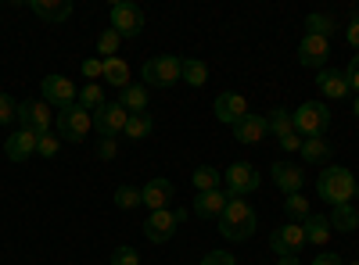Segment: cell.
<instances>
[{"label": "cell", "mask_w": 359, "mask_h": 265, "mask_svg": "<svg viewBox=\"0 0 359 265\" xmlns=\"http://www.w3.org/2000/svg\"><path fill=\"white\" fill-rule=\"evenodd\" d=\"M259 229V215H255V208L248 201H241V197H230V204L223 208V215H219V233H223V241H248L252 233Z\"/></svg>", "instance_id": "6da1fadb"}, {"label": "cell", "mask_w": 359, "mask_h": 265, "mask_svg": "<svg viewBox=\"0 0 359 265\" xmlns=\"http://www.w3.org/2000/svg\"><path fill=\"white\" fill-rule=\"evenodd\" d=\"M316 190L320 197L331 204V208H338V204H348L352 194H355V180H352V172L341 169V165H327L320 172V180H316Z\"/></svg>", "instance_id": "7a4b0ae2"}, {"label": "cell", "mask_w": 359, "mask_h": 265, "mask_svg": "<svg viewBox=\"0 0 359 265\" xmlns=\"http://www.w3.org/2000/svg\"><path fill=\"white\" fill-rule=\"evenodd\" d=\"M90 129H94V115H90L86 108H79V104L62 108V111L54 115V133L62 136V143H65V140L79 143V140H86Z\"/></svg>", "instance_id": "3957f363"}, {"label": "cell", "mask_w": 359, "mask_h": 265, "mask_svg": "<svg viewBox=\"0 0 359 265\" xmlns=\"http://www.w3.org/2000/svg\"><path fill=\"white\" fill-rule=\"evenodd\" d=\"M291 119H294V133L309 140V136H323L327 126H331V111L323 108V101H306L298 111H291Z\"/></svg>", "instance_id": "277c9868"}, {"label": "cell", "mask_w": 359, "mask_h": 265, "mask_svg": "<svg viewBox=\"0 0 359 265\" xmlns=\"http://www.w3.org/2000/svg\"><path fill=\"white\" fill-rule=\"evenodd\" d=\"M187 222V212L184 208H162V212H151L147 215V222L140 226L144 229V237L151 241V244H165L172 241V233Z\"/></svg>", "instance_id": "5b68a950"}, {"label": "cell", "mask_w": 359, "mask_h": 265, "mask_svg": "<svg viewBox=\"0 0 359 265\" xmlns=\"http://www.w3.org/2000/svg\"><path fill=\"white\" fill-rule=\"evenodd\" d=\"M180 72H184V57L176 54H158L151 62H144V86H176Z\"/></svg>", "instance_id": "8992f818"}, {"label": "cell", "mask_w": 359, "mask_h": 265, "mask_svg": "<svg viewBox=\"0 0 359 265\" xmlns=\"http://www.w3.org/2000/svg\"><path fill=\"white\" fill-rule=\"evenodd\" d=\"M108 18H111V29H115L123 40L140 36V29H144V11H140L137 4H130V0H118V4H111Z\"/></svg>", "instance_id": "52a82bcc"}, {"label": "cell", "mask_w": 359, "mask_h": 265, "mask_svg": "<svg viewBox=\"0 0 359 265\" xmlns=\"http://www.w3.org/2000/svg\"><path fill=\"white\" fill-rule=\"evenodd\" d=\"M18 129H29V133H50L54 126V115H50V104L47 101H22L18 104Z\"/></svg>", "instance_id": "ba28073f"}, {"label": "cell", "mask_w": 359, "mask_h": 265, "mask_svg": "<svg viewBox=\"0 0 359 265\" xmlns=\"http://www.w3.org/2000/svg\"><path fill=\"white\" fill-rule=\"evenodd\" d=\"M223 183H226V194L230 197H245V194H252V190H259V172H255V165H248V162H233L226 172H223Z\"/></svg>", "instance_id": "9c48e42d"}, {"label": "cell", "mask_w": 359, "mask_h": 265, "mask_svg": "<svg viewBox=\"0 0 359 265\" xmlns=\"http://www.w3.org/2000/svg\"><path fill=\"white\" fill-rule=\"evenodd\" d=\"M306 244V229L302 222H287V226H277L273 233H269V251H273L277 258L284 255H298Z\"/></svg>", "instance_id": "30bf717a"}, {"label": "cell", "mask_w": 359, "mask_h": 265, "mask_svg": "<svg viewBox=\"0 0 359 265\" xmlns=\"http://www.w3.org/2000/svg\"><path fill=\"white\" fill-rule=\"evenodd\" d=\"M40 90H43V101L50 104V108H72L76 104V97H79V90L72 86V79L69 76H47L43 83H40Z\"/></svg>", "instance_id": "8fae6325"}, {"label": "cell", "mask_w": 359, "mask_h": 265, "mask_svg": "<svg viewBox=\"0 0 359 265\" xmlns=\"http://www.w3.org/2000/svg\"><path fill=\"white\" fill-rule=\"evenodd\" d=\"M327 57H331V40L306 33L302 43H298V62L306 69H327Z\"/></svg>", "instance_id": "7c38bea8"}, {"label": "cell", "mask_w": 359, "mask_h": 265, "mask_svg": "<svg viewBox=\"0 0 359 265\" xmlns=\"http://www.w3.org/2000/svg\"><path fill=\"white\" fill-rule=\"evenodd\" d=\"M172 197H176V187H172V180H165V176H158V180H147V183L140 187V204H147L151 212L169 208Z\"/></svg>", "instance_id": "4fadbf2b"}, {"label": "cell", "mask_w": 359, "mask_h": 265, "mask_svg": "<svg viewBox=\"0 0 359 265\" xmlns=\"http://www.w3.org/2000/svg\"><path fill=\"white\" fill-rule=\"evenodd\" d=\"M126 119H130L126 108L115 101V104H104V108L94 111V129H97L101 136H118V133L126 129Z\"/></svg>", "instance_id": "5bb4252c"}, {"label": "cell", "mask_w": 359, "mask_h": 265, "mask_svg": "<svg viewBox=\"0 0 359 265\" xmlns=\"http://www.w3.org/2000/svg\"><path fill=\"white\" fill-rule=\"evenodd\" d=\"M248 115V101L241 97V94H233V90H226V94H219L216 97V119L219 122H226V126H237Z\"/></svg>", "instance_id": "9a60e30c"}, {"label": "cell", "mask_w": 359, "mask_h": 265, "mask_svg": "<svg viewBox=\"0 0 359 265\" xmlns=\"http://www.w3.org/2000/svg\"><path fill=\"white\" fill-rule=\"evenodd\" d=\"M269 172H273V183H277L287 197H291V194H302V187H306V172L298 169V165H291V162H277Z\"/></svg>", "instance_id": "2e32d148"}, {"label": "cell", "mask_w": 359, "mask_h": 265, "mask_svg": "<svg viewBox=\"0 0 359 265\" xmlns=\"http://www.w3.org/2000/svg\"><path fill=\"white\" fill-rule=\"evenodd\" d=\"M4 151L11 162H29L36 155V133H29V129H15L8 140H4Z\"/></svg>", "instance_id": "e0dca14e"}, {"label": "cell", "mask_w": 359, "mask_h": 265, "mask_svg": "<svg viewBox=\"0 0 359 265\" xmlns=\"http://www.w3.org/2000/svg\"><path fill=\"white\" fill-rule=\"evenodd\" d=\"M226 204H230V194H226V190H205V194L194 197V215H201V219H219Z\"/></svg>", "instance_id": "ac0fdd59"}, {"label": "cell", "mask_w": 359, "mask_h": 265, "mask_svg": "<svg viewBox=\"0 0 359 265\" xmlns=\"http://www.w3.org/2000/svg\"><path fill=\"white\" fill-rule=\"evenodd\" d=\"M233 129V140L237 143H262L266 140V115H245V119L241 122H237V126H230Z\"/></svg>", "instance_id": "d6986e66"}, {"label": "cell", "mask_w": 359, "mask_h": 265, "mask_svg": "<svg viewBox=\"0 0 359 265\" xmlns=\"http://www.w3.org/2000/svg\"><path fill=\"white\" fill-rule=\"evenodd\" d=\"M29 11H33L36 18H43V22H69L72 18V0H33L29 4Z\"/></svg>", "instance_id": "ffe728a7"}, {"label": "cell", "mask_w": 359, "mask_h": 265, "mask_svg": "<svg viewBox=\"0 0 359 265\" xmlns=\"http://www.w3.org/2000/svg\"><path fill=\"white\" fill-rule=\"evenodd\" d=\"M316 86H320V94H323V97H331V101H345V97H348L345 72H338V69H320Z\"/></svg>", "instance_id": "44dd1931"}, {"label": "cell", "mask_w": 359, "mask_h": 265, "mask_svg": "<svg viewBox=\"0 0 359 265\" xmlns=\"http://www.w3.org/2000/svg\"><path fill=\"white\" fill-rule=\"evenodd\" d=\"M331 155H334V147L327 143L323 136H309V140H302V162H306V165H323Z\"/></svg>", "instance_id": "7402d4cb"}, {"label": "cell", "mask_w": 359, "mask_h": 265, "mask_svg": "<svg viewBox=\"0 0 359 265\" xmlns=\"http://www.w3.org/2000/svg\"><path fill=\"white\" fill-rule=\"evenodd\" d=\"M118 104L126 108V115H147V90L130 83L126 90H118Z\"/></svg>", "instance_id": "603a6c76"}, {"label": "cell", "mask_w": 359, "mask_h": 265, "mask_svg": "<svg viewBox=\"0 0 359 265\" xmlns=\"http://www.w3.org/2000/svg\"><path fill=\"white\" fill-rule=\"evenodd\" d=\"M302 229H306V244H316V248H323L327 241H331V222H327L323 215H309L306 222H302Z\"/></svg>", "instance_id": "cb8c5ba5"}, {"label": "cell", "mask_w": 359, "mask_h": 265, "mask_svg": "<svg viewBox=\"0 0 359 265\" xmlns=\"http://www.w3.org/2000/svg\"><path fill=\"white\" fill-rule=\"evenodd\" d=\"M108 86H118V90H126L130 86V65L123 57H104V76H101Z\"/></svg>", "instance_id": "d4e9b609"}, {"label": "cell", "mask_w": 359, "mask_h": 265, "mask_svg": "<svg viewBox=\"0 0 359 265\" xmlns=\"http://www.w3.org/2000/svg\"><path fill=\"white\" fill-rule=\"evenodd\" d=\"M327 222H331V229H338V233H352V229H359V212L352 208V201H348V204H338Z\"/></svg>", "instance_id": "484cf974"}, {"label": "cell", "mask_w": 359, "mask_h": 265, "mask_svg": "<svg viewBox=\"0 0 359 265\" xmlns=\"http://www.w3.org/2000/svg\"><path fill=\"white\" fill-rule=\"evenodd\" d=\"M266 133H273L277 140L280 136H287V133H294V119H291V111L287 108H273L266 115Z\"/></svg>", "instance_id": "4316f807"}, {"label": "cell", "mask_w": 359, "mask_h": 265, "mask_svg": "<svg viewBox=\"0 0 359 265\" xmlns=\"http://www.w3.org/2000/svg\"><path fill=\"white\" fill-rule=\"evenodd\" d=\"M306 29H309L313 36H323V40H331V36H334V29H338V22H334V15L313 11V15L306 18Z\"/></svg>", "instance_id": "83f0119b"}, {"label": "cell", "mask_w": 359, "mask_h": 265, "mask_svg": "<svg viewBox=\"0 0 359 265\" xmlns=\"http://www.w3.org/2000/svg\"><path fill=\"white\" fill-rule=\"evenodd\" d=\"M194 187H198V194H205V190H219V183H223V172L219 169H212V165H201V169H194Z\"/></svg>", "instance_id": "f1b7e54d"}, {"label": "cell", "mask_w": 359, "mask_h": 265, "mask_svg": "<svg viewBox=\"0 0 359 265\" xmlns=\"http://www.w3.org/2000/svg\"><path fill=\"white\" fill-rule=\"evenodd\" d=\"M151 129H155L151 115H130L123 136H126V140H144V136H151Z\"/></svg>", "instance_id": "f546056e"}, {"label": "cell", "mask_w": 359, "mask_h": 265, "mask_svg": "<svg viewBox=\"0 0 359 265\" xmlns=\"http://www.w3.org/2000/svg\"><path fill=\"white\" fill-rule=\"evenodd\" d=\"M180 79H184L187 86H205L208 83L205 62H198V57H184V72H180Z\"/></svg>", "instance_id": "4dcf8cb0"}, {"label": "cell", "mask_w": 359, "mask_h": 265, "mask_svg": "<svg viewBox=\"0 0 359 265\" xmlns=\"http://www.w3.org/2000/svg\"><path fill=\"white\" fill-rule=\"evenodd\" d=\"M76 104H79V108H86L90 115H94L97 108H104V90H101L97 83H86L83 90H79V97H76Z\"/></svg>", "instance_id": "1f68e13d"}, {"label": "cell", "mask_w": 359, "mask_h": 265, "mask_svg": "<svg viewBox=\"0 0 359 265\" xmlns=\"http://www.w3.org/2000/svg\"><path fill=\"white\" fill-rule=\"evenodd\" d=\"M284 212L291 215V222H306L313 212H309V201L302 197V194H291L287 201H284Z\"/></svg>", "instance_id": "d6a6232c"}, {"label": "cell", "mask_w": 359, "mask_h": 265, "mask_svg": "<svg viewBox=\"0 0 359 265\" xmlns=\"http://www.w3.org/2000/svg\"><path fill=\"white\" fill-rule=\"evenodd\" d=\"M118 47H123V36L115 33V29H104L97 36V54L101 57H118Z\"/></svg>", "instance_id": "836d02e7"}, {"label": "cell", "mask_w": 359, "mask_h": 265, "mask_svg": "<svg viewBox=\"0 0 359 265\" xmlns=\"http://www.w3.org/2000/svg\"><path fill=\"white\" fill-rule=\"evenodd\" d=\"M57 151H62V136L57 133H40L36 136V155L40 158H54Z\"/></svg>", "instance_id": "e575fe53"}, {"label": "cell", "mask_w": 359, "mask_h": 265, "mask_svg": "<svg viewBox=\"0 0 359 265\" xmlns=\"http://www.w3.org/2000/svg\"><path fill=\"white\" fill-rule=\"evenodd\" d=\"M115 204H118L123 212L137 208V204H140V190H137V187H118V190H115Z\"/></svg>", "instance_id": "d590c367"}, {"label": "cell", "mask_w": 359, "mask_h": 265, "mask_svg": "<svg viewBox=\"0 0 359 265\" xmlns=\"http://www.w3.org/2000/svg\"><path fill=\"white\" fill-rule=\"evenodd\" d=\"M18 119V101H11L8 94H0V126H8Z\"/></svg>", "instance_id": "8d00e7d4"}, {"label": "cell", "mask_w": 359, "mask_h": 265, "mask_svg": "<svg viewBox=\"0 0 359 265\" xmlns=\"http://www.w3.org/2000/svg\"><path fill=\"white\" fill-rule=\"evenodd\" d=\"M111 265H140V255L133 248H115L111 251Z\"/></svg>", "instance_id": "74e56055"}, {"label": "cell", "mask_w": 359, "mask_h": 265, "mask_svg": "<svg viewBox=\"0 0 359 265\" xmlns=\"http://www.w3.org/2000/svg\"><path fill=\"white\" fill-rule=\"evenodd\" d=\"M115 151H118V140H115V136H101V143H97V158H101V162H111Z\"/></svg>", "instance_id": "f35d334b"}, {"label": "cell", "mask_w": 359, "mask_h": 265, "mask_svg": "<svg viewBox=\"0 0 359 265\" xmlns=\"http://www.w3.org/2000/svg\"><path fill=\"white\" fill-rule=\"evenodd\" d=\"M83 76H86L90 83H97V79L104 76V62H97V57H86V62H83Z\"/></svg>", "instance_id": "ab89813d"}, {"label": "cell", "mask_w": 359, "mask_h": 265, "mask_svg": "<svg viewBox=\"0 0 359 265\" xmlns=\"http://www.w3.org/2000/svg\"><path fill=\"white\" fill-rule=\"evenodd\" d=\"M201 265H237V258H233L230 251H208V255L201 258Z\"/></svg>", "instance_id": "60d3db41"}, {"label": "cell", "mask_w": 359, "mask_h": 265, "mask_svg": "<svg viewBox=\"0 0 359 265\" xmlns=\"http://www.w3.org/2000/svg\"><path fill=\"white\" fill-rule=\"evenodd\" d=\"M345 83H348L352 94H359V57H352V62L345 65Z\"/></svg>", "instance_id": "b9f144b4"}, {"label": "cell", "mask_w": 359, "mask_h": 265, "mask_svg": "<svg viewBox=\"0 0 359 265\" xmlns=\"http://www.w3.org/2000/svg\"><path fill=\"white\" fill-rule=\"evenodd\" d=\"M345 40H348V47H355V50H359V15H352V18H348V25H345Z\"/></svg>", "instance_id": "7bdbcfd3"}, {"label": "cell", "mask_w": 359, "mask_h": 265, "mask_svg": "<svg viewBox=\"0 0 359 265\" xmlns=\"http://www.w3.org/2000/svg\"><path fill=\"white\" fill-rule=\"evenodd\" d=\"M313 265H345V258L334 255V251H320V255L313 258Z\"/></svg>", "instance_id": "ee69618b"}, {"label": "cell", "mask_w": 359, "mask_h": 265, "mask_svg": "<svg viewBox=\"0 0 359 265\" xmlns=\"http://www.w3.org/2000/svg\"><path fill=\"white\" fill-rule=\"evenodd\" d=\"M280 147H284V151H302V136L287 133V136H280Z\"/></svg>", "instance_id": "f6af8a7d"}, {"label": "cell", "mask_w": 359, "mask_h": 265, "mask_svg": "<svg viewBox=\"0 0 359 265\" xmlns=\"http://www.w3.org/2000/svg\"><path fill=\"white\" fill-rule=\"evenodd\" d=\"M277 265H298V255H284V258H277Z\"/></svg>", "instance_id": "bcb514c9"}, {"label": "cell", "mask_w": 359, "mask_h": 265, "mask_svg": "<svg viewBox=\"0 0 359 265\" xmlns=\"http://www.w3.org/2000/svg\"><path fill=\"white\" fill-rule=\"evenodd\" d=\"M352 111H355V119H359V94H355V104H352Z\"/></svg>", "instance_id": "7dc6e473"}, {"label": "cell", "mask_w": 359, "mask_h": 265, "mask_svg": "<svg viewBox=\"0 0 359 265\" xmlns=\"http://www.w3.org/2000/svg\"><path fill=\"white\" fill-rule=\"evenodd\" d=\"M348 265H359V258H352V262H348Z\"/></svg>", "instance_id": "c3c4849f"}, {"label": "cell", "mask_w": 359, "mask_h": 265, "mask_svg": "<svg viewBox=\"0 0 359 265\" xmlns=\"http://www.w3.org/2000/svg\"><path fill=\"white\" fill-rule=\"evenodd\" d=\"M355 197H359V183H355Z\"/></svg>", "instance_id": "681fc988"}, {"label": "cell", "mask_w": 359, "mask_h": 265, "mask_svg": "<svg viewBox=\"0 0 359 265\" xmlns=\"http://www.w3.org/2000/svg\"><path fill=\"white\" fill-rule=\"evenodd\" d=\"M0 155H4V143H0Z\"/></svg>", "instance_id": "f907efd6"}]
</instances>
